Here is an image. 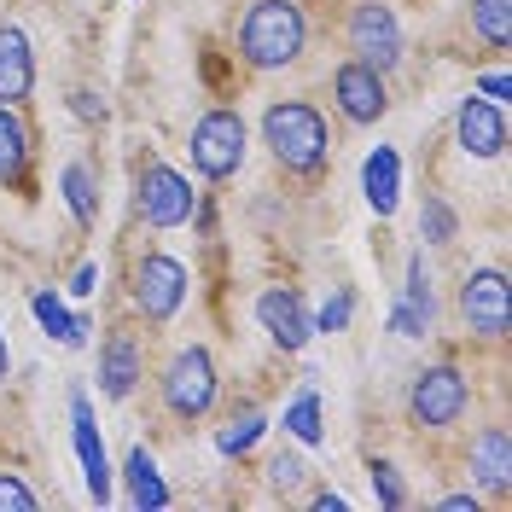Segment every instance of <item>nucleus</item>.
<instances>
[{"mask_svg": "<svg viewBox=\"0 0 512 512\" xmlns=\"http://www.w3.org/2000/svg\"><path fill=\"white\" fill-rule=\"evenodd\" d=\"M123 478H128V501H134V507H169V483H163L158 460H152L146 448H128Z\"/></svg>", "mask_w": 512, "mask_h": 512, "instance_id": "obj_21", "label": "nucleus"}, {"mask_svg": "<svg viewBox=\"0 0 512 512\" xmlns=\"http://www.w3.org/2000/svg\"><path fill=\"white\" fill-rule=\"evenodd\" d=\"M30 158H35V140H30V123H24V111L0 99V181H6V187H24V175H30Z\"/></svg>", "mask_w": 512, "mask_h": 512, "instance_id": "obj_19", "label": "nucleus"}, {"mask_svg": "<svg viewBox=\"0 0 512 512\" xmlns=\"http://www.w3.org/2000/svg\"><path fill=\"white\" fill-rule=\"evenodd\" d=\"M233 41H239V59L251 70H286L309 47V18L297 0H251Z\"/></svg>", "mask_w": 512, "mask_h": 512, "instance_id": "obj_1", "label": "nucleus"}, {"mask_svg": "<svg viewBox=\"0 0 512 512\" xmlns=\"http://www.w3.org/2000/svg\"><path fill=\"white\" fill-rule=\"evenodd\" d=\"M30 315L41 320V332H47V338H59L64 350H82V344H88V332H94V326H88V315H70V309H64L59 291H35V297H30Z\"/></svg>", "mask_w": 512, "mask_h": 512, "instance_id": "obj_20", "label": "nucleus"}, {"mask_svg": "<svg viewBox=\"0 0 512 512\" xmlns=\"http://www.w3.org/2000/svg\"><path fill=\"white\" fill-rule=\"evenodd\" d=\"M454 233H460V216L448 210L443 192H425V210H419V239L425 245H454Z\"/></svg>", "mask_w": 512, "mask_h": 512, "instance_id": "obj_26", "label": "nucleus"}, {"mask_svg": "<svg viewBox=\"0 0 512 512\" xmlns=\"http://www.w3.org/2000/svg\"><path fill=\"white\" fill-rule=\"evenodd\" d=\"M245 146H251V128H245V117L239 111H227V105H216V111H204L198 123H192V169L204 175V181H233L239 169H245Z\"/></svg>", "mask_w": 512, "mask_h": 512, "instance_id": "obj_4", "label": "nucleus"}, {"mask_svg": "<svg viewBox=\"0 0 512 512\" xmlns=\"http://www.w3.org/2000/svg\"><path fill=\"white\" fill-rule=\"evenodd\" d=\"M466 408H472V384H466L460 367L437 361V367L414 373V390H408V414H414V425H425V431H448V425H460Z\"/></svg>", "mask_w": 512, "mask_h": 512, "instance_id": "obj_7", "label": "nucleus"}, {"mask_svg": "<svg viewBox=\"0 0 512 512\" xmlns=\"http://www.w3.org/2000/svg\"><path fill=\"white\" fill-rule=\"evenodd\" d=\"M350 315H355V291L344 286V291H332V297L320 303V315H315V332H344V326H350Z\"/></svg>", "mask_w": 512, "mask_h": 512, "instance_id": "obj_29", "label": "nucleus"}, {"mask_svg": "<svg viewBox=\"0 0 512 512\" xmlns=\"http://www.w3.org/2000/svg\"><path fill=\"white\" fill-rule=\"evenodd\" d=\"M472 35L489 41L495 53L512 47V0H472Z\"/></svg>", "mask_w": 512, "mask_h": 512, "instance_id": "obj_23", "label": "nucleus"}, {"mask_svg": "<svg viewBox=\"0 0 512 512\" xmlns=\"http://www.w3.org/2000/svg\"><path fill=\"white\" fill-rule=\"evenodd\" d=\"M70 437H76V460H82V478H88V501L111 507V454H105L88 390H70Z\"/></svg>", "mask_w": 512, "mask_h": 512, "instance_id": "obj_11", "label": "nucleus"}, {"mask_svg": "<svg viewBox=\"0 0 512 512\" xmlns=\"http://www.w3.org/2000/svg\"><path fill=\"white\" fill-rule=\"evenodd\" d=\"M181 303H187V262H175V256H140L134 262V309L152 320V326H163V320L181 315Z\"/></svg>", "mask_w": 512, "mask_h": 512, "instance_id": "obj_9", "label": "nucleus"}, {"mask_svg": "<svg viewBox=\"0 0 512 512\" xmlns=\"http://www.w3.org/2000/svg\"><path fill=\"white\" fill-rule=\"evenodd\" d=\"M262 146L291 175H320L326 169V152H332V134H326V117H320L309 99H274L262 111Z\"/></svg>", "mask_w": 512, "mask_h": 512, "instance_id": "obj_2", "label": "nucleus"}, {"mask_svg": "<svg viewBox=\"0 0 512 512\" xmlns=\"http://www.w3.org/2000/svg\"><path fill=\"white\" fill-rule=\"evenodd\" d=\"M367 472H373V495H379V507H390V512L408 507V483H402V472H396L390 460H373Z\"/></svg>", "mask_w": 512, "mask_h": 512, "instance_id": "obj_28", "label": "nucleus"}, {"mask_svg": "<svg viewBox=\"0 0 512 512\" xmlns=\"http://www.w3.org/2000/svg\"><path fill=\"white\" fill-rule=\"evenodd\" d=\"M472 472L489 495H507L512 489V431L507 425H483L478 443H472Z\"/></svg>", "mask_w": 512, "mask_h": 512, "instance_id": "obj_17", "label": "nucleus"}, {"mask_svg": "<svg viewBox=\"0 0 512 512\" xmlns=\"http://www.w3.org/2000/svg\"><path fill=\"white\" fill-rule=\"evenodd\" d=\"M315 512H344V495H338V489H320V495H315Z\"/></svg>", "mask_w": 512, "mask_h": 512, "instance_id": "obj_35", "label": "nucleus"}, {"mask_svg": "<svg viewBox=\"0 0 512 512\" xmlns=\"http://www.w3.org/2000/svg\"><path fill=\"white\" fill-rule=\"evenodd\" d=\"M332 99H338V111H344V123L355 128H373L390 111V88H384V70L361 59H344L332 70Z\"/></svg>", "mask_w": 512, "mask_h": 512, "instance_id": "obj_10", "label": "nucleus"}, {"mask_svg": "<svg viewBox=\"0 0 512 512\" xmlns=\"http://www.w3.org/2000/svg\"><path fill=\"white\" fill-rule=\"evenodd\" d=\"M478 94L501 105V99H512V76L507 70H489V76H478Z\"/></svg>", "mask_w": 512, "mask_h": 512, "instance_id": "obj_31", "label": "nucleus"}, {"mask_svg": "<svg viewBox=\"0 0 512 512\" xmlns=\"http://www.w3.org/2000/svg\"><path fill=\"white\" fill-rule=\"evenodd\" d=\"M268 483H274L280 495H297V489L309 483V466H303V454H291V448H280V454L268 460Z\"/></svg>", "mask_w": 512, "mask_h": 512, "instance_id": "obj_27", "label": "nucleus"}, {"mask_svg": "<svg viewBox=\"0 0 512 512\" xmlns=\"http://www.w3.org/2000/svg\"><path fill=\"white\" fill-rule=\"evenodd\" d=\"M460 320L489 338V344H501L512 332V286L501 268H472L466 274V286H460Z\"/></svg>", "mask_w": 512, "mask_h": 512, "instance_id": "obj_8", "label": "nucleus"}, {"mask_svg": "<svg viewBox=\"0 0 512 512\" xmlns=\"http://www.w3.org/2000/svg\"><path fill=\"white\" fill-rule=\"evenodd\" d=\"M286 431H291V437H297L303 448H320V443H326V425H320V390H315V384L291 396V408H286Z\"/></svg>", "mask_w": 512, "mask_h": 512, "instance_id": "obj_24", "label": "nucleus"}, {"mask_svg": "<svg viewBox=\"0 0 512 512\" xmlns=\"http://www.w3.org/2000/svg\"><path fill=\"white\" fill-rule=\"evenodd\" d=\"M6 507H12V512H35L41 501H35V489H30L24 478H12V472H0V512H6Z\"/></svg>", "mask_w": 512, "mask_h": 512, "instance_id": "obj_30", "label": "nucleus"}, {"mask_svg": "<svg viewBox=\"0 0 512 512\" xmlns=\"http://www.w3.org/2000/svg\"><path fill=\"white\" fill-rule=\"evenodd\" d=\"M163 408L175 419H204L210 408H216V390H222V373H216V355L204 350V344H187V350L169 355V367H163Z\"/></svg>", "mask_w": 512, "mask_h": 512, "instance_id": "obj_3", "label": "nucleus"}, {"mask_svg": "<svg viewBox=\"0 0 512 512\" xmlns=\"http://www.w3.org/2000/svg\"><path fill=\"white\" fill-rule=\"evenodd\" d=\"M140 373H146V361H140L134 332L111 326V332H105V344H99V390H105L111 402H128V396H134V384H140Z\"/></svg>", "mask_w": 512, "mask_h": 512, "instance_id": "obj_15", "label": "nucleus"}, {"mask_svg": "<svg viewBox=\"0 0 512 512\" xmlns=\"http://www.w3.org/2000/svg\"><path fill=\"white\" fill-rule=\"evenodd\" d=\"M344 41H350V53L361 64L390 76L402 64V18H396V6L390 0H355L350 18H344Z\"/></svg>", "mask_w": 512, "mask_h": 512, "instance_id": "obj_6", "label": "nucleus"}, {"mask_svg": "<svg viewBox=\"0 0 512 512\" xmlns=\"http://www.w3.org/2000/svg\"><path fill=\"white\" fill-rule=\"evenodd\" d=\"M483 495L478 489H460V495H443V512H478Z\"/></svg>", "mask_w": 512, "mask_h": 512, "instance_id": "obj_34", "label": "nucleus"}, {"mask_svg": "<svg viewBox=\"0 0 512 512\" xmlns=\"http://www.w3.org/2000/svg\"><path fill=\"white\" fill-rule=\"evenodd\" d=\"M454 140H460L466 158H501V152H507V111L483 94L460 99V111H454Z\"/></svg>", "mask_w": 512, "mask_h": 512, "instance_id": "obj_14", "label": "nucleus"}, {"mask_svg": "<svg viewBox=\"0 0 512 512\" xmlns=\"http://www.w3.org/2000/svg\"><path fill=\"white\" fill-rule=\"evenodd\" d=\"M361 192L379 216H396V198H402V152L396 146H373L361 163Z\"/></svg>", "mask_w": 512, "mask_h": 512, "instance_id": "obj_18", "label": "nucleus"}, {"mask_svg": "<svg viewBox=\"0 0 512 512\" xmlns=\"http://www.w3.org/2000/svg\"><path fill=\"white\" fill-rule=\"evenodd\" d=\"M134 210H140V222L169 233V227H187L192 210H198V192L181 169H169V163H140V175H134Z\"/></svg>", "mask_w": 512, "mask_h": 512, "instance_id": "obj_5", "label": "nucleus"}, {"mask_svg": "<svg viewBox=\"0 0 512 512\" xmlns=\"http://www.w3.org/2000/svg\"><path fill=\"white\" fill-rule=\"evenodd\" d=\"M256 320H262V332H268L280 350H303V344L315 338V315H309V303H303L297 286H268L256 297Z\"/></svg>", "mask_w": 512, "mask_h": 512, "instance_id": "obj_12", "label": "nucleus"}, {"mask_svg": "<svg viewBox=\"0 0 512 512\" xmlns=\"http://www.w3.org/2000/svg\"><path fill=\"white\" fill-rule=\"evenodd\" d=\"M35 94V53L30 35L18 24H0V99L6 105H24Z\"/></svg>", "mask_w": 512, "mask_h": 512, "instance_id": "obj_16", "label": "nucleus"}, {"mask_svg": "<svg viewBox=\"0 0 512 512\" xmlns=\"http://www.w3.org/2000/svg\"><path fill=\"white\" fill-rule=\"evenodd\" d=\"M390 332L396 338H431L437 332V291L425 274V256H408V280L390 303Z\"/></svg>", "mask_w": 512, "mask_h": 512, "instance_id": "obj_13", "label": "nucleus"}, {"mask_svg": "<svg viewBox=\"0 0 512 512\" xmlns=\"http://www.w3.org/2000/svg\"><path fill=\"white\" fill-rule=\"evenodd\" d=\"M12 379V355H6V332H0V384Z\"/></svg>", "mask_w": 512, "mask_h": 512, "instance_id": "obj_36", "label": "nucleus"}, {"mask_svg": "<svg viewBox=\"0 0 512 512\" xmlns=\"http://www.w3.org/2000/svg\"><path fill=\"white\" fill-rule=\"evenodd\" d=\"M70 291H76V297H94V291H99V262H76V274H70Z\"/></svg>", "mask_w": 512, "mask_h": 512, "instance_id": "obj_32", "label": "nucleus"}, {"mask_svg": "<svg viewBox=\"0 0 512 512\" xmlns=\"http://www.w3.org/2000/svg\"><path fill=\"white\" fill-rule=\"evenodd\" d=\"M70 111H76V117H88V123H94V117H105V105H99L88 88H76V94H70Z\"/></svg>", "mask_w": 512, "mask_h": 512, "instance_id": "obj_33", "label": "nucleus"}, {"mask_svg": "<svg viewBox=\"0 0 512 512\" xmlns=\"http://www.w3.org/2000/svg\"><path fill=\"white\" fill-rule=\"evenodd\" d=\"M262 431H268V414H262V408H239V414L216 431V448H222L227 460H233V454H251V448L262 443Z\"/></svg>", "mask_w": 512, "mask_h": 512, "instance_id": "obj_25", "label": "nucleus"}, {"mask_svg": "<svg viewBox=\"0 0 512 512\" xmlns=\"http://www.w3.org/2000/svg\"><path fill=\"white\" fill-rule=\"evenodd\" d=\"M59 192H64V204H70V216H76V227L88 233V227L99 222V192H94V169H88V163H64V175H59Z\"/></svg>", "mask_w": 512, "mask_h": 512, "instance_id": "obj_22", "label": "nucleus"}]
</instances>
